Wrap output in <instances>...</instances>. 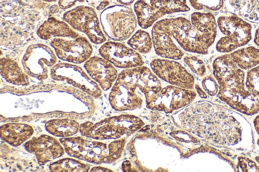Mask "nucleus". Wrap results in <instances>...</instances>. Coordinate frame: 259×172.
<instances>
[{
	"instance_id": "5701e85b",
	"label": "nucleus",
	"mask_w": 259,
	"mask_h": 172,
	"mask_svg": "<svg viewBox=\"0 0 259 172\" xmlns=\"http://www.w3.org/2000/svg\"><path fill=\"white\" fill-rule=\"evenodd\" d=\"M134 8L138 23L143 29L149 28L158 19L164 16L161 12L144 0L137 1Z\"/></svg>"
},
{
	"instance_id": "39448f33",
	"label": "nucleus",
	"mask_w": 259,
	"mask_h": 172,
	"mask_svg": "<svg viewBox=\"0 0 259 172\" xmlns=\"http://www.w3.org/2000/svg\"><path fill=\"white\" fill-rule=\"evenodd\" d=\"M173 38L185 50L205 54L216 36L201 31L184 17L168 18Z\"/></svg>"
},
{
	"instance_id": "ddd939ff",
	"label": "nucleus",
	"mask_w": 259,
	"mask_h": 172,
	"mask_svg": "<svg viewBox=\"0 0 259 172\" xmlns=\"http://www.w3.org/2000/svg\"><path fill=\"white\" fill-rule=\"evenodd\" d=\"M150 66L156 75L166 82L185 89L193 88V76L179 63L156 59L151 61Z\"/></svg>"
},
{
	"instance_id": "473e14b6",
	"label": "nucleus",
	"mask_w": 259,
	"mask_h": 172,
	"mask_svg": "<svg viewBox=\"0 0 259 172\" xmlns=\"http://www.w3.org/2000/svg\"><path fill=\"white\" fill-rule=\"evenodd\" d=\"M202 85L205 92L210 96H214L218 92V85L211 76L204 77L202 80Z\"/></svg>"
},
{
	"instance_id": "9d476101",
	"label": "nucleus",
	"mask_w": 259,
	"mask_h": 172,
	"mask_svg": "<svg viewBox=\"0 0 259 172\" xmlns=\"http://www.w3.org/2000/svg\"><path fill=\"white\" fill-rule=\"evenodd\" d=\"M50 71L51 77L55 80L65 81L96 98L101 95L102 91L98 84L77 65L60 63L54 65Z\"/></svg>"
},
{
	"instance_id": "f704fd0d",
	"label": "nucleus",
	"mask_w": 259,
	"mask_h": 172,
	"mask_svg": "<svg viewBox=\"0 0 259 172\" xmlns=\"http://www.w3.org/2000/svg\"><path fill=\"white\" fill-rule=\"evenodd\" d=\"M195 88L197 92V93L199 94V95L201 96L202 98H206L207 95L205 94V93L201 89V88L199 87L198 85H195Z\"/></svg>"
},
{
	"instance_id": "6e6552de",
	"label": "nucleus",
	"mask_w": 259,
	"mask_h": 172,
	"mask_svg": "<svg viewBox=\"0 0 259 172\" xmlns=\"http://www.w3.org/2000/svg\"><path fill=\"white\" fill-rule=\"evenodd\" d=\"M63 19L72 28L85 33L92 42L99 44L106 40L96 12L93 8L78 6L66 12Z\"/></svg>"
},
{
	"instance_id": "b1692460",
	"label": "nucleus",
	"mask_w": 259,
	"mask_h": 172,
	"mask_svg": "<svg viewBox=\"0 0 259 172\" xmlns=\"http://www.w3.org/2000/svg\"><path fill=\"white\" fill-rule=\"evenodd\" d=\"M79 124L76 121L66 119H53L45 124L46 130L53 135L67 138L75 135L79 131Z\"/></svg>"
},
{
	"instance_id": "f03ea898",
	"label": "nucleus",
	"mask_w": 259,
	"mask_h": 172,
	"mask_svg": "<svg viewBox=\"0 0 259 172\" xmlns=\"http://www.w3.org/2000/svg\"><path fill=\"white\" fill-rule=\"evenodd\" d=\"M213 74L219 87V98L235 110L247 115L259 111V99L246 88L245 74L233 60L230 54L216 58Z\"/></svg>"
},
{
	"instance_id": "4c0bfd02",
	"label": "nucleus",
	"mask_w": 259,
	"mask_h": 172,
	"mask_svg": "<svg viewBox=\"0 0 259 172\" xmlns=\"http://www.w3.org/2000/svg\"><path fill=\"white\" fill-rule=\"evenodd\" d=\"M253 124L256 132L259 135V115L254 119Z\"/></svg>"
},
{
	"instance_id": "cd10ccee",
	"label": "nucleus",
	"mask_w": 259,
	"mask_h": 172,
	"mask_svg": "<svg viewBox=\"0 0 259 172\" xmlns=\"http://www.w3.org/2000/svg\"><path fill=\"white\" fill-rule=\"evenodd\" d=\"M130 46L139 53H147L152 47V39L148 32L139 29L127 41Z\"/></svg>"
},
{
	"instance_id": "aec40b11",
	"label": "nucleus",
	"mask_w": 259,
	"mask_h": 172,
	"mask_svg": "<svg viewBox=\"0 0 259 172\" xmlns=\"http://www.w3.org/2000/svg\"><path fill=\"white\" fill-rule=\"evenodd\" d=\"M33 128L22 123H8L1 127V139L14 147H17L29 139L33 135Z\"/></svg>"
},
{
	"instance_id": "7c9ffc66",
	"label": "nucleus",
	"mask_w": 259,
	"mask_h": 172,
	"mask_svg": "<svg viewBox=\"0 0 259 172\" xmlns=\"http://www.w3.org/2000/svg\"><path fill=\"white\" fill-rule=\"evenodd\" d=\"M184 61L194 73L199 76H203L206 73V68L203 62L194 56H185Z\"/></svg>"
},
{
	"instance_id": "a878e982",
	"label": "nucleus",
	"mask_w": 259,
	"mask_h": 172,
	"mask_svg": "<svg viewBox=\"0 0 259 172\" xmlns=\"http://www.w3.org/2000/svg\"><path fill=\"white\" fill-rule=\"evenodd\" d=\"M53 172L88 171L90 165L71 158H64L52 163L49 166Z\"/></svg>"
},
{
	"instance_id": "2eb2a0df",
	"label": "nucleus",
	"mask_w": 259,
	"mask_h": 172,
	"mask_svg": "<svg viewBox=\"0 0 259 172\" xmlns=\"http://www.w3.org/2000/svg\"><path fill=\"white\" fill-rule=\"evenodd\" d=\"M153 45L156 53L163 58L180 60L184 52L174 43L168 18L156 22L151 31Z\"/></svg>"
},
{
	"instance_id": "bb28decb",
	"label": "nucleus",
	"mask_w": 259,
	"mask_h": 172,
	"mask_svg": "<svg viewBox=\"0 0 259 172\" xmlns=\"http://www.w3.org/2000/svg\"><path fill=\"white\" fill-rule=\"evenodd\" d=\"M150 3L164 15L190 10L186 0H150Z\"/></svg>"
},
{
	"instance_id": "58836bf2",
	"label": "nucleus",
	"mask_w": 259,
	"mask_h": 172,
	"mask_svg": "<svg viewBox=\"0 0 259 172\" xmlns=\"http://www.w3.org/2000/svg\"><path fill=\"white\" fill-rule=\"evenodd\" d=\"M135 0H117L121 5L124 6H130L132 5Z\"/></svg>"
},
{
	"instance_id": "72a5a7b5",
	"label": "nucleus",
	"mask_w": 259,
	"mask_h": 172,
	"mask_svg": "<svg viewBox=\"0 0 259 172\" xmlns=\"http://www.w3.org/2000/svg\"><path fill=\"white\" fill-rule=\"evenodd\" d=\"M85 0H59V7L62 9H67L74 6L77 3H83Z\"/></svg>"
},
{
	"instance_id": "393cba45",
	"label": "nucleus",
	"mask_w": 259,
	"mask_h": 172,
	"mask_svg": "<svg viewBox=\"0 0 259 172\" xmlns=\"http://www.w3.org/2000/svg\"><path fill=\"white\" fill-rule=\"evenodd\" d=\"M230 54L233 60L242 70L252 69L259 64V49L253 46L240 48Z\"/></svg>"
},
{
	"instance_id": "2f4dec72",
	"label": "nucleus",
	"mask_w": 259,
	"mask_h": 172,
	"mask_svg": "<svg viewBox=\"0 0 259 172\" xmlns=\"http://www.w3.org/2000/svg\"><path fill=\"white\" fill-rule=\"evenodd\" d=\"M238 166L242 171H259V166L251 159L239 156L238 158Z\"/></svg>"
},
{
	"instance_id": "412c9836",
	"label": "nucleus",
	"mask_w": 259,
	"mask_h": 172,
	"mask_svg": "<svg viewBox=\"0 0 259 172\" xmlns=\"http://www.w3.org/2000/svg\"><path fill=\"white\" fill-rule=\"evenodd\" d=\"M228 10L248 21L259 24V0H224Z\"/></svg>"
},
{
	"instance_id": "4be33fe9",
	"label": "nucleus",
	"mask_w": 259,
	"mask_h": 172,
	"mask_svg": "<svg viewBox=\"0 0 259 172\" xmlns=\"http://www.w3.org/2000/svg\"><path fill=\"white\" fill-rule=\"evenodd\" d=\"M1 74L5 80L16 85L29 84L27 74L25 73L17 62L10 58L1 59Z\"/></svg>"
},
{
	"instance_id": "9b49d317",
	"label": "nucleus",
	"mask_w": 259,
	"mask_h": 172,
	"mask_svg": "<svg viewBox=\"0 0 259 172\" xmlns=\"http://www.w3.org/2000/svg\"><path fill=\"white\" fill-rule=\"evenodd\" d=\"M196 96V94L193 90L169 85L161 89L154 99L147 104V107L170 113L188 105Z\"/></svg>"
},
{
	"instance_id": "20e7f679",
	"label": "nucleus",
	"mask_w": 259,
	"mask_h": 172,
	"mask_svg": "<svg viewBox=\"0 0 259 172\" xmlns=\"http://www.w3.org/2000/svg\"><path fill=\"white\" fill-rule=\"evenodd\" d=\"M144 125L139 118L129 114H121L105 119L93 123L87 122L80 126L81 135L96 140L114 139L124 134L130 135Z\"/></svg>"
},
{
	"instance_id": "f3484780",
	"label": "nucleus",
	"mask_w": 259,
	"mask_h": 172,
	"mask_svg": "<svg viewBox=\"0 0 259 172\" xmlns=\"http://www.w3.org/2000/svg\"><path fill=\"white\" fill-rule=\"evenodd\" d=\"M84 67L90 77L104 90L111 87L118 75L113 64L97 56L90 57L85 62Z\"/></svg>"
},
{
	"instance_id": "4468645a",
	"label": "nucleus",
	"mask_w": 259,
	"mask_h": 172,
	"mask_svg": "<svg viewBox=\"0 0 259 172\" xmlns=\"http://www.w3.org/2000/svg\"><path fill=\"white\" fill-rule=\"evenodd\" d=\"M99 52L102 58L119 68H133L142 66L144 63L138 52L118 42L104 43Z\"/></svg>"
},
{
	"instance_id": "c85d7f7f",
	"label": "nucleus",
	"mask_w": 259,
	"mask_h": 172,
	"mask_svg": "<svg viewBox=\"0 0 259 172\" xmlns=\"http://www.w3.org/2000/svg\"><path fill=\"white\" fill-rule=\"evenodd\" d=\"M245 86L247 90L259 99V66L248 72Z\"/></svg>"
},
{
	"instance_id": "7ed1b4c3",
	"label": "nucleus",
	"mask_w": 259,
	"mask_h": 172,
	"mask_svg": "<svg viewBox=\"0 0 259 172\" xmlns=\"http://www.w3.org/2000/svg\"><path fill=\"white\" fill-rule=\"evenodd\" d=\"M59 141L69 155L93 163L101 164L111 163L120 157L126 138L109 144L88 140L79 136L63 138Z\"/></svg>"
},
{
	"instance_id": "c03bdc74",
	"label": "nucleus",
	"mask_w": 259,
	"mask_h": 172,
	"mask_svg": "<svg viewBox=\"0 0 259 172\" xmlns=\"http://www.w3.org/2000/svg\"><path fill=\"white\" fill-rule=\"evenodd\" d=\"M257 144H258V145H259V139H258V140H257Z\"/></svg>"
},
{
	"instance_id": "37998d69",
	"label": "nucleus",
	"mask_w": 259,
	"mask_h": 172,
	"mask_svg": "<svg viewBox=\"0 0 259 172\" xmlns=\"http://www.w3.org/2000/svg\"><path fill=\"white\" fill-rule=\"evenodd\" d=\"M44 1H46V2H54L56 0H43Z\"/></svg>"
},
{
	"instance_id": "dca6fc26",
	"label": "nucleus",
	"mask_w": 259,
	"mask_h": 172,
	"mask_svg": "<svg viewBox=\"0 0 259 172\" xmlns=\"http://www.w3.org/2000/svg\"><path fill=\"white\" fill-rule=\"evenodd\" d=\"M60 142L47 135L34 137L26 142L24 147L25 150L35 155L39 165H44L62 156L65 151Z\"/></svg>"
},
{
	"instance_id": "6ab92c4d",
	"label": "nucleus",
	"mask_w": 259,
	"mask_h": 172,
	"mask_svg": "<svg viewBox=\"0 0 259 172\" xmlns=\"http://www.w3.org/2000/svg\"><path fill=\"white\" fill-rule=\"evenodd\" d=\"M36 34L44 40H48L55 36L73 38L79 36L67 23L53 17L48 18L40 26Z\"/></svg>"
},
{
	"instance_id": "ea45409f",
	"label": "nucleus",
	"mask_w": 259,
	"mask_h": 172,
	"mask_svg": "<svg viewBox=\"0 0 259 172\" xmlns=\"http://www.w3.org/2000/svg\"><path fill=\"white\" fill-rule=\"evenodd\" d=\"M254 42L257 46H259V28L257 29L255 31Z\"/></svg>"
},
{
	"instance_id": "423d86ee",
	"label": "nucleus",
	"mask_w": 259,
	"mask_h": 172,
	"mask_svg": "<svg viewBox=\"0 0 259 172\" xmlns=\"http://www.w3.org/2000/svg\"><path fill=\"white\" fill-rule=\"evenodd\" d=\"M100 23L109 38L122 41L128 38L134 32L138 22L132 8L116 5L108 7L102 12Z\"/></svg>"
},
{
	"instance_id": "a19ab883",
	"label": "nucleus",
	"mask_w": 259,
	"mask_h": 172,
	"mask_svg": "<svg viewBox=\"0 0 259 172\" xmlns=\"http://www.w3.org/2000/svg\"><path fill=\"white\" fill-rule=\"evenodd\" d=\"M59 11V8L56 5H54L52 6L50 8V12L52 14H56Z\"/></svg>"
},
{
	"instance_id": "1a4fd4ad",
	"label": "nucleus",
	"mask_w": 259,
	"mask_h": 172,
	"mask_svg": "<svg viewBox=\"0 0 259 172\" xmlns=\"http://www.w3.org/2000/svg\"><path fill=\"white\" fill-rule=\"evenodd\" d=\"M57 61V55L51 48L36 43L27 48L22 64L26 74L41 81L48 77L49 68L55 65Z\"/></svg>"
},
{
	"instance_id": "f257e3e1",
	"label": "nucleus",
	"mask_w": 259,
	"mask_h": 172,
	"mask_svg": "<svg viewBox=\"0 0 259 172\" xmlns=\"http://www.w3.org/2000/svg\"><path fill=\"white\" fill-rule=\"evenodd\" d=\"M194 131L211 143L225 147L242 146L252 140L251 128L241 114L209 102L198 104Z\"/></svg>"
},
{
	"instance_id": "79ce46f5",
	"label": "nucleus",
	"mask_w": 259,
	"mask_h": 172,
	"mask_svg": "<svg viewBox=\"0 0 259 172\" xmlns=\"http://www.w3.org/2000/svg\"><path fill=\"white\" fill-rule=\"evenodd\" d=\"M255 159L259 165V156L255 157Z\"/></svg>"
},
{
	"instance_id": "e433bc0d",
	"label": "nucleus",
	"mask_w": 259,
	"mask_h": 172,
	"mask_svg": "<svg viewBox=\"0 0 259 172\" xmlns=\"http://www.w3.org/2000/svg\"><path fill=\"white\" fill-rule=\"evenodd\" d=\"M109 2L107 0L103 1L100 5L97 7V10H100L104 9L106 6L109 5Z\"/></svg>"
},
{
	"instance_id": "c756f323",
	"label": "nucleus",
	"mask_w": 259,
	"mask_h": 172,
	"mask_svg": "<svg viewBox=\"0 0 259 172\" xmlns=\"http://www.w3.org/2000/svg\"><path fill=\"white\" fill-rule=\"evenodd\" d=\"M191 6L197 10L217 11L223 6L224 0H189Z\"/></svg>"
},
{
	"instance_id": "0eeeda50",
	"label": "nucleus",
	"mask_w": 259,
	"mask_h": 172,
	"mask_svg": "<svg viewBox=\"0 0 259 172\" xmlns=\"http://www.w3.org/2000/svg\"><path fill=\"white\" fill-rule=\"evenodd\" d=\"M217 25L223 35L216 44V49L220 52H231L246 45L251 39V25L236 15L220 16Z\"/></svg>"
},
{
	"instance_id": "c9c22d12",
	"label": "nucleus",
	"mask_w": 259,
	"mask_h": 172,
	"mask_svg": "<svg viewBox=\"0 0 259 172\" xmlns=\"http://www.w3.org/2000/svg\"><path fill=\"white\" fill-rule=\"evenodd\" d=\"M91 171H111V170L109 169L102 167L101 166H95L93 167L91 170Z\"/></svg>"
},
{
	"instance_id": "a211bd4d",
	"label": "nucleus",
	"mask_w": 259,
	"mask_h": 172,
	"mask_svg": "<svg viewBox=\"0 0 259 172\" xmlns=\"http://www.w3.org/2000/svg\"><path fill=\"white\" fill-rule=\"evenodd\" d=\"M112 108L118 111L133 110L141 107L143 96L132 93L122 84L115 81L109 95Z\"/></svg>"
},
{
	"instance_id": "f8f14e48",
	"label": "nucleus",
	"mask_w": 259,
	"mask_h": 172,
	"mask_svg": "<svg viewBox=\"0 0 259 172\" xmlns=\"http://www.w3.org/2000/svg\"><path fill=\"white\" fill-rule=\"evenodd\" d=\"M56 55L61 60L81 64L91 56L93 47L87 38L78 36L72 39L54 38L50 42Z\"/></svg>"
}]
</instances>
